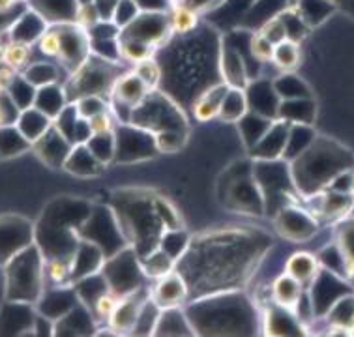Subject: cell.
Returning <instances> with one entry per match:
<instances>
[{
  "mask_svg": "<svg viewBox=\"0 0 354 337\" xmlns=\"http://www.w3.org/2000/svg\"><path fill=\"white\" fill-rule=\"evenodd\" d=\"M120 72L115 68V62L103 60L96 55H88L83 64L71 72V77L64 86L68 102H75L83 96H103L113 90V84Z\"/></svg>",
  "mask_w": 354,
  "mask_h": 337,
  "instance_id": "cell-1",
  "label": "cell"
},
{
  "mask_svg": "<svg viewBox=\"0 0 354 337\" xmlns=\"http://www.w3.org/2000/svg\"><path fill=\"white\" fill-rule=\"evenodd\" d=\"M41 257L36 247H26L15 253V262L10 266V292L12 296L23 300H34L39 296V287L46 278Z\"/></svg>",
  "mask_w": 354,
  "mask_h": 337,
  "instance_id": "cell-2",
  "label": "cell"
},
{
  "mask_svg": "<svg viewBox=\"0 0 354 337\" xmlns=\"http://www.w3.org/2000/svg\"><path fill=\"white\" fill-rule=\"evenodd\" d=\"M102 273L111 292H115L116 296L122 298L139 289L142 268L137 262L136 253L131 249H124V251H118V255H115L111 260L103 262Z\"/></svg>",
  "mask_w": 354,
  "mask_h": 337,
  "instance_id": "cell-3",
  "label": "cell"
},
{
  "mask_svg": "<svg viewBox=\"0 0 354 337\" xmlns=\"http://www.w3.org/2000/svg\"><path fill=\"white\" fill-rule=\"evenodd\" d=\"M171 32V21L165 12H139L136 19L120 30V38L139 39L156 49L163 46Z\"/></svg>",
  "mask_w": 354,
  "mask_h": 337,
  "instance_id": "cell-4",
  "label": "cell"
},
{
  "mask_svg": "<svg viewBox=\"0 0 354 337\" xmlns=\"http://www.w3.org/2000/svg\"><path fill=\"white\" fill-rule=\"evenodd\" d=\"M32 148L39 160L47 163L49 167H64L73 144L55 126H51L36 143H32Z\"/></svg>",
  "mask_w": 354,
  "mask_h": 337,
  "instance_id": "cell-5",
  "label": "cell"
},
{
  "mask_svg": "<svg viewBox=\"0 0 354 337\" xmlns=\"http://www.w3.org/2000/svg\"><path fill=\"white\" fill-rule=\"evenodd\" d=\"M149 302V296H141L139 289L133 292H129L126 296L118 300L115 313L111 315L109 326L116 334H128L133 331L137 325V318L141 315L142 307Z\"/></svg>",
  "mask_w": 354,
  "mask_h": 337,
  "instance_id": "cell-6",
  "label": "cell"
},
{
  "mask_svg": "<svg viewBox=\"0 0 354 337\" xmlns=\"http://www.w3.org/2000/svg\"><path fill=\"white\" fill-rule=\"evenodd\" d=\"M150 92L152 90L142 83L136 72H128L118 75V79L113 84L111 94H113V102L126 105L129 109H136L137 105L142 104V99L149 96Z\"/></svg>",
  "mask_w": 354,
  "mask_h": 337,
  "instance_id": "cell-7",
  "label": "cell"
},
{
  "mask_svg": "<svg viewBox=\"0 0 354 337\" xmlns=\"http://www.w3.org/2000/svg\"><path fill=\"white\" fill-rule=\"evenodd\" d=\"M187 287L186 281L180 273H167L158 279L154 291H152V300L160 305L161 309L169 307H178L186 300Z\"/></svg>",
  "mask_w": 354,
  "mask_h": 337,
  "instance_id": "cell-8",
  "label": "cell"
},
{
  "mask_svg": "<svg viewBox=\"0 0 354 337\" xmlns=\"http://www.w3.org/2000/svg\"><path fill=\"white\" fill-rule=\"evenodd\" d=\"M32 10L39 13L49 26L75 23L77 0H30Z\"/></svg>",
  "mask_w": 354,
  "mask_h": 337,
  "instance_id": "cell-9",
  "label": "cell"
},
{
  "mask_svg": "<svg viewBox=\"0 0 354 337\" xmlns=\"http://www.w3.org/2000/svg\"><path fill=\"white\" fill-rule=\"evenodd\" d=\"M105 167L91 152L86 144H73L70 156L66 160L64 168L75 176H97Z\"/></svg>",
  "mask_w": 354,
  "mask_h": 337,
  "instance_id": "cell-10",
  "label": "cell"
},
{
  "mask_svg": "<svg viewBox=\"0 0 354 337\" xmlns=\"http://www.w3.org/2000/svg\"><path fill=\"white\" fill-rule=\"evenodd\" d=\"M227 88H229L227 83L208 86L197 99H194V117L201 122H208L212 118H218L219 107H221Z\"/></svg>",
  "mask_w": 354,
  "mask_h": 337,
  "instance_id": "cell-11",
  "label": "cell"
},
{
  "mask_svg": "<svg viewBox=\"0 0 354 337\" xmlns=\"http://www.w3.org/2000/svg\"><path fill=\"white\" fill-rule=\"evenodd\" d=\"M302 292H304V285L295 279L292 276L285 272L281 273L279 278L274 281V285H272V296L276 300V304L281 307V309H287V311H292V309H297L298 304H300V300H302Z\"/></svg>",
  "mask_w": 354,
  "mask_h": 337,
  "instance_id": "cell-12",
  "label": "cell"
},
{
  "mask_svg": "<svg viewBox=\"0 0 354 337\" xmlns=\"http://www.w3.org/2000/svg\"><path fill=\"white\" fill-rule=\"evenodd\" d=\"M68 104H70V102H68V96H66L64 86H60L58 83L36 88L34 107H38L41 113H46L51 120H55V118L58 117V113L64 109Z\"/></svg>",
  "mask_w": 354,
  "mask_h": 337,
  "instance_id": "cell-13",
  "label": "cell"
},
{
  "mask_svg": "<svg viewBox=\"0 0 354 337\" xmlns=\"http://www.w3.org/2000/svg\"><path fill=\"white\" fill-rule=\"evenodd\" d=\"M15 126H17L21 133L26 137V141L32 144L51 128L53 120L47 117L46 113H41L38 107H34L32 105V107H28V109L21 110Z\"/></svg>",
  "mask_w": 354,
  "mask_h": 337,
  "instance_id": "cell-14",
  "label": "cell"
},
{
  "mask_svg": "<svg viewBox=\"0 0 354 337\" xmlns=\"http://www.w3.org/2000/svg\"><path fill=\"white\" fill-rule=\"evenodd\" d=\"M250 104H248V94L244 88L239 86H229L219 107V118L223 122H240L248 115Z\"/></svg>",
  "mask_w": 354,
  "mask_h": 337,
  "instance_id": "cell-15",
  "label": "cell"
},
{
  "mask_svg": "<svg viewBox=\"0 0 354 337\" xmlns=\"http://www.w3.org/2000/svg\"><path fill=\"white\" fill-rule=\"evenodd\" d=\"M255 146H257L255 154L261 160H266V162L277 160V156H281L285 152V146H287V128L270 126Z\"/></svg>",
  "mask_w": 354,
  "mask_h": 337,
  "instance_id": "cell-16",
  "label": "cell"
},
{
  "mask_svg": "<svg viewBox=\"0 0 354 337\" xmlns=\"http://www.w3.org/2000/svg\"><path fill=\"white\" fill-rule=\"evenodd\" d=\"M32 144L26 141V137L19 131L15 124L0 126V156L10 157L23 154Z\"/></svg>",
  "mask_w": 354,
  "mask_h": 337,
  "instance_id": "cell-17",
  "label": "cell"
},
{
  "mask_svg": "<svg viewBox=\"0 0 354 337\" xmlns=\"http://www.w3.org/2000/svg\"><path fill=\"white\" fill-rule=\"evenodd\" d=\"M319 272V262L309 253H297L287 260V273L298 279L300 283H311Z\"/></svg>",
  "mask_w": 354,
  "mask_h": 337,
  "instance_id": "cell-18",
  "label": "cell"
},
{
  "mask_svg": "<svg viewBox=\"0 0 354 337\" xmlns=\"http://www.w3.org/2000/svg\"><path fill=\"white\" fill-rule=\"evenodd\" d=\"M221 75L229 86L244 88L245 83V66L242 55L236 51H229L221 55Z\"/></svg>",
  "mask_w": 354,
  "mask_h": 337,
  "instance_id": "cell-19",
  "label": "cell"
},
{
  "mask_svg": "<svg viewBox=\"0 0 354 337\" xmlns=\"http://www.w3.org/2000/svg\"><path fill=\"white\" fill-rule=\"evenodd\" d=\"M173 257H169L167 253L163 251L161 247H156V249H152V251L141 260L142 273L158 281V279L163 278V276L171 273V270H173Z\"/></svg>",
  "mask_w": 354,
  "mask_h": 337,
  "instance_id": "cell-20",
  "label": "cell"
},
{
  "mask_svg": "<svg viewBox=\"0 0 354 337\" xmlns=\"http://www.w3.org/2000/svg\"><path fill=\"white\" fill-rule=\"evenodd\" d=\"M86 146L91 148L94 156L107 165L113 162L116 156V133L115 131H105V133H92V137L86 141Z\"/></svg>",
  "mask_w": 354,
  "mask_h": 337,
  "instance_id": "cell-21",
  "label": "cell"
},
{
  "mask_svg": "<svg viewBox=\"0 0 354 337\" xmlns=\"http://www.w3.org/2000/svg\"><path fill=\"white\" fill-rule=\"evenodd\" d=\"M272 62H274L279 70H283V72H292L298 66V62H300V49H298L297 39L287 38L283 39V41L276 44Z\"/></svg>",
  "mask_w": 354,
  "mask_h": 337,
  "instance_id": "cell-22",
  "label": "cell"
},
{
  "mask_svg": "<svg viewBox=\"0 0 354 337\" xmlns=\"http://www.w3.org/2000/svg\"><path fill=\"white\" fill-rule=\"evenodd\" d=\"M23 77L30 84H34L36 88H39V86L58 83L60 72H58L57 66L51 64V62H34V64L26 66Z\"/></svg>",
  "mask_w": 354,
  "mask_h": 337,
  "instance_id": "cell-23",
  "label": "cell"
},
{
  "mask_svg": "<svg viewBox=\"0 0 354 337\" xmlns=\"http://www.w3.org/2000/svg\"><path fill=\"white\" fill-rule=\"evenodd\" d=\"M28 62H30V46L28 44L15 41V39L6 41L4 51H2V64L10 66L12 70L19 72V70H25Z\"/></svg>",
  "mask_w": 354,
  "mask_h": 337,
  "instance_id": "cell-24",
  "label": "cell"
},
{
  "mask_svg": "<svg viewBox=\"0 0 354 337\" xmlns=\"http://www.w3.org/2000/svg\"><path fill=\"white\" fill-rule=\"evenodd\" d=\"M169 21H171V30L174 34H189L195 30V26L199 23V13L194 12L192 8L182 6V4H173L171 13H169Z\"/></svg>",
  "mask_w": 354,
  "mask_h": 337,
  "instance_id": "cell-25",
  "label": "cell"
},
{
  "mask_svg": "<svg viewBox=\"0 0 354 337\" xmlns=\"http://www.w3.org/2000/svg\"><path fill=\"white\" fill-rule=\"evenodd\" d=\"M8 94L12 97L15 105L19 107L21 110L28 109L34 105V97H36V86L26 81L23 75H15V79L12 81V84L8 86Z\"/></svg>",
  "mask_w": 354,
  "mask_h": 337,
  "instance_id": "cell-26",
  "label": "cell"
},
{
  "mask_svg": "<svg viewBox=\"0 0 354 337\" xmlns=\"http://www.w3.org/2000/svg\"><path fill=\"white\" fill-rule=\"evenodd\" d=\"M118 46H120V59H126L131 64L150 59L154 51V47H150L149 44H142L139 39L120 38V36H118Z\"/></svg>",
  "mask_w": 354,
  "mask_h": 337,
  "instance_id": "cell-27",
  "label": "cell"
},
{
  "mask_svg": "<svg viewBox=\"0 0 354 337\" xmlns=\"http://www.w3.org/2000/svg\"><path fill=\"white\" fill-rule=\"evenodd\" d=\"M71 259L73 257H51L44 266L47 279L58 287L71 281Z\"/></svg>",
  "mask_w": 354,
  "mask_h": 337,
  "instance_id": "cell-28",
  "label": "cell"
},
{
  "mask_svg": "<svg viewBox=\"0 0 354 337\" xmlns=\"http://www.w3.org/2000/svg\"><path fill=\"white\" fill-rule=\"evenodd\" d=\"M38 47L41 55L49 59H58L60 57V47H62V38L57 25H51L44 30V34L38 38Z\"/></svg>",
  "mask_w": 354,
  "mask_h": 337,
  "instance_id": "cell-29",
  "label": "cell"
},
{
  "mask_svg": "<svg viewBox=\"0 0 354 337\" xmlns=\"http://www.w3.org/2000/svg\"><path fill=\"white\" fill-rule=\"evenodd\" d=\"M133 72L139 75V79H141L142 83L149 86L150 90H154L156 86L161 83V77H163L160 64H158V62H156L152 57H150V59L141 60V62H137L136 70H133Z\"/></svg>",
  "mask_w": 354,
  "mask_h": 337,
  "instance_id": "cell-30",
  "label": "cell"
},
{
  "mask_svg": "<svg viewBox=\"0 0 354 337\" xmlns=\"http://www.w3.org/2000/svg\"><path fill=\"white\" fill-rule=\"evenodd\" d=\"M156 139V148L161 150V152H176L180 150L186 143V137H184V131L178 130H165L154 133Z\"/></svg>",
  "mask_w": 354,
  "mask_h": 337,
  "instance_id": "cell-31",
  "label": "cell"
},
{
  "mask_svg": "<svg viewBox=\"0 0 354 337\" xmlns=\"http://www.w3.org/2000/svg\"><path fill=\"white\" fill-rule=\"evenodd\" d=\"M118 300H120V296H116L115 292H103L102 296L94 302L91 313L97 320H107L109 322L111 315L115 313L116 305H118Z\"/></svg>",
  "mask_w": 354,
  "mask_h": 337,
  "instance_id": "cell-32",
  "label": "cell"
},
{
  "mask_svg": "<svg viewBox=\"0 0 354 337\" xmlns=\"http://www.w3.org/2000/svg\"><path fill=\"white\" fill-rule=\"evenodd\" d=\"M73 104L77 107L79 115L83 118H86V120L94 117V115H97V113H102V110L111 109L109 104L103 99V96H94V94H92V96L79 97Z\"/></svg>",
  "mask_w": 354,
  "mask_h": 337,
  "instance_id": "cell-33",
  "label": "cell"
},
{
  "mask_svg": "<svg viewBox=\"0 0 354 337\" xmlns=\"http://www.w3.org/2000/svg\"><path fill=\"white\" fill-rule=\"evenodd\" d=\"M274 44L270 39L266 38L263 32L255 34L250 39V52L252 57L259 62H272V57H274Z\"/></svg>",
  "mask_w": 354,
  "mask_h": 337,
  "instance_id": "cell-34",
  "label": "cell"
},
{
  "mask_svg": "<svg viewBox=\"0 0 354 337\" xmlns=\"http://www.w3.org/2000/svg\"><path fill=\"white\" fill-rule=\"evenodd\" d=\"M186 244H187V238L186 234L180 233V231H171V233L163 234L161 236V242H160V247L163 251L167 253L169 257H180L184 249H186Z\"/></svg>",
  "mask_w": 354,
  "mask_h": 337,
  "instance_id": "cell-35",
  "label": "cell"
},
{
  "mask_svg": "<svg viewBox=\"0 0 354 337\" xmlns=\"http://www.w3.org/2000/svg\"><path fill=\"white\" fill-rule=\"evenodd\" d=\"M139 12H141V10L137 6L136 0H118L115 15H113V23L122 30L124 26L129 25L131 21L136 19L137 15H139Z\"/></svg>",
  "mask_w": 354,
  "mask_h": 337,
  "instance_id": "cell-36",
  "label": "cell"
},
{
  "mask_svg": "<svg viewBox=\"0 0 354 337\" xmlns=\"http://www.w3.org/2000/svg\"><path fill=\"white\" fill-rule=\"evenodd\" d=\"M102 21L100 13H97L94 2H88V4H81L77 8V15H75V25H79L84 30H88L94 25H97Z\"/></svg>",
  "mask_w": 354,
  "mask_h": 337,
  "instance_id": "cell-37",
  "label": "cell"
},
{
  "mask_svg": "<svg viewBox=\"0 0 354 337\" xmlns=\"http://www.w3.org/2000/svg\"><path fill=\"white\" fill-rule=\"evenodd\" d=\"M91 122L92 133H105V131H115V118H113V110H102L92 118H88Z\"/></svg>",
  "mask_w": 354,
  "mask_h": 337,
  "instance_id": "cell-38",
  "label": "cell"
},
{
  "mask_svg": "<svg viewBox=\"0 0 354 337\" xmlns=\"http://www.w3.org/2000/svg\"><path fill=\"white\" fill-rule=\"evenodd\" d=\"M261 32L266 36V38L270 39L272 44L276 46L279 41H283V39L289 38V32H287V25H285L283 19H274L270 21L268 25L264 26Z\"/></svg>",
  "mask_w": 354,
  "mask_h": 337,
  "instance_id": "cell-39",
  "label": "cell"
},
{
  "mask_svg": "<svg viewBox=\"0 0 354 337\" xmlns=\"http://www.w3.org/2000/svg\"><path fill=\"white\" fill-rule=\"evenodd\" d=\"M116 4H118V0H94V6H96L102 21H113Z\"/></svg>",
  "mask_w": 354,
  "mask_h": 337,
  "instance_id": "cell-40",
  "label": "cell"
},
{
  "mask_svg": "<svg viewBox=\"0 0 354 337\" xmlns=\"http://www.w3.org/2000/svg\"><path fill=\"white\" fill-rule=\"evenodd\" d=\"M141 12H165L169 0H136Z\"/></svg>",
  "mask_w": 354,
  "mask_h": 337,
  "instance_id": "cell-41",
  "label": "cell"
},
{
  "mask_svg": "<svg viewBox=\"0 0 354 337\" xmlns=\"http://www.w3.org/2000/svg\"><path fill=\"white\" fill-rule=\"evenodd\" d=\"M174 4H182V6L192 8L194 12L201 13V12H205V10H208V8H210L212 0H174Z\"/></svg>",
  "mask_w": 354,
  "mask_h": 337,
  "instance_id": "cell-42",
  "label": "cell"
},
{
  "mask_svg": "<svg viewBox=\"0 0 354 337\" xmlns=\"http://www.w3.org/2000/svg\"><path fill=\"white\" fill-rule=\"evenodd\" d=\"M15 4V0H0V13L10 12Z\"/></svg>",
  "mask_w": 354,
  "mask_h": 337,
  "instance_id": "cell-43",
  "label": "cell"
},
{
  "mask_svg": "<svg viewBox=\"0 0 354 337\" xmlns=\"http://www.w3.org/2000/svg\"><path fill=\"white\" fill-rule=\"evenodd\" d=\"M348 191L354 195V175L351 176V182H348Z\"/></svg>",
  "mask_w": 354,
  "mask_h": 337,
  "instance_id": "cell-44",
  "label": "cell"
},
{
  "mask_svg": "<svg viewBox=\"0 0 354 337\" xmlns=\"http://www.w3.org/2000/svg\"><path fill=\"white\" fill-rule=\"evenodd\" d=\"M15 2H19V0H15Z\"/></svg>",
  "mask_w": 354,
  "mask_h": 337,
  "instance_id": "cell-45",
  "label": "cell"
}]
</instances>
